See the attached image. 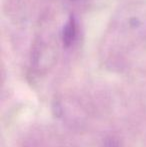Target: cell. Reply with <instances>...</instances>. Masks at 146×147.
I'll return each instance as SVG.
<instances>
[{"label":"cell","mask_w":146,"mask_h":147,"mask_svg":"<svg viewBox=\"0 0 146 147\" xmlns=\"http://www.w3.org/2000/svg\"><path fill=\"white\" fill-rule=\"evenodd\" d=\"M76 33H77V28H76V21L73 16H70L66 23L64 24L62 28V33H61V38L62 42L66 48L70 47L72 45L76 38Z\"/></svg>","instance_id":"6da1fadb"},{"label":"cell","mask_w":146,"mask_h":147,"mask_svg":"<svg viewBox=\"0 0 146 147\" xmlns=\"http://www.w3.org/2000/svg\"><path fill=\"white\" fill-rule=\"evenodd\" d=\"M71 1H76V0H71Z\"/></svg>","instance_id":"7a4b0ae2"}]
</instances>
